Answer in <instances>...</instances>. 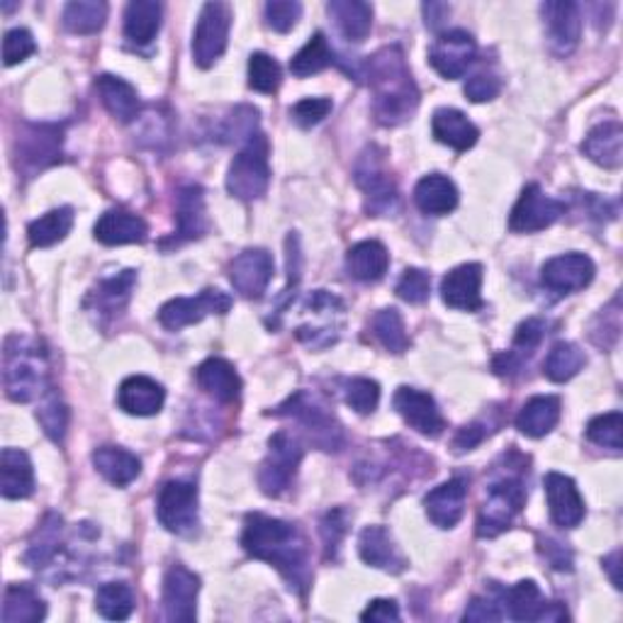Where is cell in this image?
<instances>
[{
	"label": "cell",
	"mask_w": 623,
	"mask_h": 623,
	"mask_svg": "<svg viewBox=\"0 0 623 623\" xmlns=\"http://www.w3.org/2000/svg\"><path fill=\"white\" fill-rule=\"evenodd\" d=\"M302 460V444L298 436L278 432L268 441V456L260 466L258 485L268 497H280L294 480V472Z\"/></svg>",
	"instance_id": "7"
},
{
	"label": "cell",
	"mask_w": 623,
	"mask_h": 623,
	"mask_svg": "<svg viewBox=\"0 0 623 623\" xmlns=\"http://www.w3.org/2000/svg\"><path fill=\"white\" fill-rule=\"evenodd\" d=\"M96 609L100 616L110 621H124L130 619L134 611V592L130 585L124 582H108L98 589L96 594Z\"/></svg>",
	"instance_id": "45"
},
{
	"label": "cell",
	"mask_w": 623,
	"mask_h": 623,
	"mask_svg": "<svg viewBox=\"0 0 623 623\" xmlns=\"http://www.w3.org/2000/svg\"><path fill=\"white\" fill-rule=\"evenodd\" d=\"M587 438L592 444L602 446V448H611V450H621L623 446V416L621 412H609L602 416H594L592 422L587 424Z\"/></svg>",
	"instance_id": "48"
},
{
	"label": "cell",
	"mask_w": 623,
	"mask_h": 623,
	"mask_svg": "<svg viewBox=\"0 0 623 623\" xmlns=\"http://www.w3.org/2000/svg\"><path fill=\"white\" fill-rule=\"evenodd\" d=\"M276 264L266 248H246L230 264V280L234 290L246 300H258L274 280Z\"/></svg>",
	"instance_id": "17"
},
{
	"label": "cell",
	"mask_w": 623,
	"mask_h": 623,
	"mask_svg": "<svg viewBox=\"0 0 623 623\" xmlns=\"http://www.w3.org/2000/svg\"><path fill=\"white\" fill-rule=\"evenodd\" d=\"M108 20V5L103 0H74L64 8V27L74 35H96Z\"/></svg>",
	"instance_id": "42"
},
{
	"label": "cell",
	"mask_w": 623,
	"mask_h": 623,
	"mask_svg": "<svg viewBox=\"0 0 623 623\" xmlns=\"http://www.w3.org/2000/svg\"><path fill=\"white\" fill-rule=\"evenodd\" d=\"M242 546L252 558L274 565L300 594L308 592L310 546L298 526L266 514H248L244 521Z\"/></svg>",
	"instance_id": "1"
},
{
	"label": "cell",
	"mask_w": 623,
	"mask_h": 623,
	"mask_svg": "<svg viewBox=\"0 0 623 623\" xmlns=\"http://www.w3.org/2000/svg\"><path fill=\"white\" fill-rule=\"evenodd\" d=\"M274 414L298 419V422L308 429L314 446H320L324 450H338L344 446L342 424L336 422L334 414L330 412V407L316 402L308 392H294L286 404H280L278 410H274Z\"/></svg>",
	"instance_id": "6"
},
{
	"label": "cell",
	"mask_w": 623,
	"mask_h": 623,
	"mask_svg": "<svg viewBox=\"0 0 623 623\" xmlns=\"http://www.w3.org/2000/svg\"><path fill=\"white\" fill-rule=\"evenodd\" d=\"M526 504V487L521 478L514 475H504L497 482L487 487V497L478 514V536L480 538H494L500 536L504 529L512 526L514 516Z\"/></svg>",
	"instance_id": "5"
},
{
	"label": "cell",
	"mask_w": 623,
	"mask_h": 623,
	"mask_svg": "<svg viewBox=\"0 0 623 623\" xmlns=\"http://www.w3.org/2000/svg\"><path fill=\"white\" fill-rule=\"evenodd\" d=\"M270 183L268 166V140L266 134L256 132L252 140H246L244 149L234 156L226 174V190L236 200H258L266 196Z\"/></svg>",
	"instance_id": "4"
},
{
	"label": "cell",
	"mask_w": 623,
	"mask_h": 623,
	"mask_svg": "<svg viewBox=\"0 0 623 623\" xmlns=\"http://www.w3.org/2000/svg\"><path fill=\"white\" fill-rule=\"evenodd\" d=\"M5 392L13 402H32L44 392L49 382L47 356L37 344L22 342L20 336H10L5 342L3 364Z\"/></svg>",
	"instance_id": "3"
},
{
	"label": "cell",
	"mask_w": 623,
	"mask_h": 623,
	"mask_svg": "<svg viewBox=\"0 0 623 623\" xmlns=\"http://www.w3.org/2000/svg\"><path fill=\"white\" fill-rule=\"evenodd\" d=\"M475 54H478V47H475V40L468 32L450 30L432 44V49H429V64H432L441 76L448 78V81H456V78H460L470 69Z\"/></svg>",
	"instance_id": "18"
},
{
	"label": "cell",
	"mask_w": 623,
	"mask_h": 623,
	"mask_svg": "<svg viewBox=\"0 0 623 623\" xmlns=\"http://www.w3.org/2000/svg\"><path fill=\"white\" fill-rule=\"evenodd\" d=\"M490 597H475L472 602L468 604L466 614L463 619L466 621H500L504 616V609H502V589L500 587H492Z\"/></svg>",
	"instance_id": "57"
},
{
	"label": "cell",
	"mask_w": 623,
	"mask_h": 623,
	"mask_svg": "<svg viewBox=\"0 0 623 623\" xmlns=\"http://www.w3.org/2000/svg\"><path fill=\"white\" fill-rule=\"evenodd\" d=\"M587 158L604 168H619L623 164V130L619 122H604L587 134L582 142Z\"/></svg>",
	"instance_id": "34"
},
{
	"label": "cell",
	"mask_w": 623,
	"mask_h": 623,
	"mask_svg": "<svg viewBox=\"0 0 623 623\" xmlns=\"http://www.w3.org/2000/svg\"><path fill=\"white\" fill-rule=\"evenodd\" d=\"M47 616V604L30 585H10L3 597L5 623H35Z\"/></svg>",
	"instance_id": "39"
},
{
	"label": "cell",
	"mask_w": 623,
	"mask_h": 623,
	"mask_svg": "<svg viewBox=\"0 0 623 623\" xmlns=\"http://www.w3.org/2000/svg\"><path fill=\"white\" fill-rule=\"evenodd\" d=\"M358 553H360V558H364V563L372 565V568L388 570V572H402L407 565L385 526H366L364 531H360Z\"/></svg>",
	"instance_id": "30"
},
{
	"label": "cell",
	"mask_w": 623,
	"mask_h": 623,
	"mask_svg": "<svg viewBox=\"0 0 623 623\" xmlns=\"http://www.w3.org/2000/svg\"><path fill=\"white\" fill-rule=\"evenodd\" d=\"M162 5L154 0H132L124 10V37L137 47L152 44L162 30Z\"/></svg>",
	"instance_id": "36"
},
{
	"label": "cell",
	"mask_w": 623,
	"mask_h": 623,
	"mask_svg": "<svg viewBox=\"0 0 623 623\" xmlns=\"http://www.w3.org/2000/svg\"><path fill=\"white\" fill-rule=\"evenodd\" d=\"M543 22H546V40L555 56H568L580 44L582 18L580 5L570 0H550L541 5Z\"/></svg>",
	"instance_id": "15"
},
{
	"label": "cell",
	"mask_w": 623,
	"mask_h": 623,
	"mask_svg": "<svg viewBox=\"0 0 623 623\" xmlns=\"http://www.w3.org/2000/svg\"><path fill=\"white\" fill-rule=\"evenodd\" d=\"M487 432H485V426L482 424H468V426H463L460 432L456 434V438H453V448L456 450H472L475 446H480L482 441H485Z\"/></svg>",
	"instance_id": "61"
},
{
	"label": "cell",
	"mask_w": 623,
	"mask_h": 623,
	"mask_svg": "<svg viewBox=\"0 0 623 623\" xmlns=\"http://www.w3.org/2000/svg\"><path fill=\"white\" fill-rule=\"evenodd\" d=\"M37 419L44 434H47L54 444H62L66 436V426H69V410H66V404L59 400V394H47V400L40 404Z\"/></svg>",
	"instance_id": "49"
},
{
	"label": "cell",
	"mask_w": 623,
	"mask_h": 623,
	"mask_svg": "<svg viewBox=\"0 0 623 623\" xmlns=\"http://www.w3.org/2000/svg\"><path fill=\"white\" fill-rule=\"evenodd\" d=\"M156 514L171 534H192L198 529V487L186 480L166 482L158 492Z\"/></svg>",
	"instance_id": "11"
},
{
	"label": "cell",
	"mask_w": 623,
	"mask_h": 623,
	"mask_svg": "<svg viewBox=\"0 0 623 623\" xmlns=\"http://www.w3.org/2000/svg\"><path fill=\"white\" fill-rule=\"evenodd\" d=\"M346 404L358 414H372L380 402V385L370 378H354L346 382Z\"/></svg>",
	"instance_id": "50"
},
{
	"label": "cell",
	"mask_w": 623,
	"mask_h": 623,
	"mask_svg": "<svg viewBox=\"0 0 623 623\" xmlns=\"http://www.w3.org/2000/svg\"><path fill=\"white\" fill-rule=\"evenodd\" d=\"M619 560H621V553L614 550L609 555V558H604V568L609 570L611 575V582H614L616 589H621V577H619Z\"/></svg>",
	"instance_id": "63"
},
{
	"label": "cell",
	"mask_w": 623,
	"mask_h": 623,
	"mask_svg": "<svg viewBox=\"0 0 623 623\" xmlns=\"http://www.w3.org/2000/svg\"><path fill=\"white\" fill-rule=\"evenodd\" d=\"M134 282H137V274H134V270H122L120 276L103 280L98 286V290L90 294L88 308L93 304V310L100 316H115L118 312L124 310V304L130 302Z\"/></svg>",
	"instance_id": "40"
},
{
	"label": "cell",
	"mask_w": 623,
	"mask_h": 623,
	"mask_svg": "<svg viewBox=\"0 0 623 623\" xmlns=\"http://www.w3.org/2000/svg\"><path fill=\"white\" fill-rule=\"evenodd\" d=\"M432 294V278L422 268H407L398 282V298L410 304H424Z\"/></svg>",
	"instance_id": "51"
},
{
	"label": "cell",
	"mask_w": 623,
	"mask_h": 623,
	"mask_svg": "<svg viewBox=\"0 0 623 623\" xmlns=\"http://www.w3.org/2000/svg\"><path fill=\"white\" fill-rule=\"evenodd\" d=\"M466 497L468 485L463 478H453L444 485L434 487L432 492L424 497L426 516L438 529H453L466 514Z\"/></svg>",
	"instance_id": "23"
},
{
	"label": "cell",
	"mask_w": 623,
	"mask_h": 623,
	"mask_svg": "<svg viewBox=\"0 0 623 623\" xmlns=\"http://www.w3.org/2000/svg\"><path fill=\"white\" fill-rule=\"evenodd\" d=\"M96 90L100 100H103L105 110L110 112L112 118L118 122L127 124L134 118L140 115L142 103H140V96H137V88L132 84L124 81L120 76H112V74H103L96 78Z\"/></svg>",
	"instance_id": "28"
},
{
	"label": "cell",
	"mask_w": 623,
	"mask_h": 623,
	"mask_svg": "<svg viewBox=\"0 0 623 623\" xmlns=\"http://www.w3.org/2000/svg\"><path fill=\"white\" fill-rule=\"evenodd\" d=\"M0 492L5 500H25L35 492V470L25 450L5 448L0 453Z\"/></svg>",
	"instance_id": "27"
},
{
	"label": "cell",
	"mask_w": 623,
	"mask_h": 623,
	"mask_svg": "<svg viewBox=\"0 0 623 623\" xmlns=\"http://www.w3.org/2000/svg\"><path fill=\"white\" fill-rule=\"evenodd\" d=\"M166 402V390L156 380L146 376H132L120 385L118 404L122 412L132 416H154L162 412Z\"/></svg>",
	"instance_id": "26"
},
{
	"label": "cell",
	"mask_w": 623,
	"mask_h": 623,
	"mask_svg": "<svg viewBox=\"0 0 623 623\" xmlns=\"http://www.w3.org/2000/svg\"><path fill=\"white\" fill-rule=\"evenodd\" d=\"M482 266L480 264H463L453 268L450 274L441 280V300H444L450 310L475 312L482 308Z\"/></svg>",
	"instance_id": "21"
},
{
	"label": "cell",
	"mask_w": 623,
	"mask_h": 623,
	"mask_svg": "<svg viewBox=\"0 0 623 623\" xmlns=\"http://www.w3.org/2000/svg\"><path fill=\"white\" fill-rule=\"evenodd\" d=\"M196 380L200 390H205L210 398L224 404L236 402L242 394V378L236 376L234 366L226 364L224 358H208L205 364H200V368L196 370Z\"/></svg>",
	"instance_id": "29"
},
{
	"label": "cell",
	"mask_w": 623,
	"mask_h": 623,
	"mask_svg": "<svg viewBox=\"0 0 623 623\" xmlns=\"http://www.w3.org/2000/svg\"><path fill=\"white\" fill-rule=\"evenodd\" d=\"M37 52L35 37L30 35L27 30H10L3 40V62L5 66H15L20 62H25L27 56Z\"/></svg>",
	"instance_id": "55"
},
{
	"label": "cell",
	"mask_w": 623,
	"mask_h": 623,
	"mask_svg": "<svg viewBox=\"0 0 623 623\" xmlns=\"http://www.w3.org/2000/svg\"><path fill=\"white\" fill-rule=\"evenodd\" d=\"M364 621H380V623H390V621H400V609L392 599H376L370 602L368 609L360 614Z\"/></svg>",
	"instance_id": "59"
},
{
	"label": "cell",
	"mask_w": 623,
	"mask_h": 623,
	"mask_svg": "<svg viewBox=\"0 0 623 623\" xmlns=\"http://www.w3.org/2000/svg\"><path fill=\"white\" fill-rule=\"evenodd\" d=\"M541 550H543V555H546V560L553 565L555 570H572V555H570L568 548L563 546V543L546 538V541H543Z\"/></svg>",
	"instance_id": "60"
},
{
	"label": "cell",
	"mask_w": 623,
	"mask_h": 623,
	"mask_svg": "<svg viewBox=\"0 0 623 623\" xmlns=\"http://www.w3.org/2000/svg\"><path fill=\"white\" fill-rule=\"evenodd\" d=\"M504 616L514 621H563L568 619L558 602H546L534 580H521L512 589H502Z\"/></svg>",
	"instance_id": "16"
},
{
	"label": "cell",
	"mask_w": 623,
	"mask_h": 623,
	"mask_svg": "<svg viewBox=\"0 0 623 623\" xmlns=\"http://www.w3.org/2000/svg\"><path fill=\"white\" fill-rule=\"evenodd\" d=\"M592 278H594L592 258L585 254H577V252L555 256L541 268L543 286L560 294L585 290L589 282H592Z\"/></svg>",
	"instance_id": "20"
},
{
	"label": "cell",
	"mask_w": 623,
	"mask_h": 623,
	"mask_svg": "<svg viewBox=\"0 0 623 623\" xmlns=\"http://www.w3.org/2000/svg\"><path fill=\"white\" fill-rule=\"evenodd\" d=\"M232 310V298L222 290L208 288L202 290L198 298H176L166 302L158 310V322H162L168 332H180L183 326L198 324L205 320L208 314H226Z\"/></svg>",
	"instance_id": "13"
},
{
	"label": "cell",
	"mask_w": 623,
	"mask_h": 623,
	"mask_svg": "<svg viewBox=\"0 0 623 623\" xmlns=\"http://www.w3.org/2000/svg\"><path fill=\"white\" fill-rule=\"evenodd\" d=\"M280 81H282V71L274 56H268L266 52H254L248 56V86L254 90L274 96L280 88Z\"/></svg>",
	"instance_id": "47"
},
{
	"label": "cell",
	"mask_w": 623,
	"mask_h": 623,
	"mask_svg": "<svg viewBox=\"0 0 623 623\" xmlns=\"http://www.w3.org/2000/svg\"><path fill=\"white\" fill-rule=\"evenodd\" d=\"M356 183L366 196V210L370 214H392L400 205L398 186L385 168L382 154L370 146L356 164Z\"/></svg>",
	"instance_id": "8"
},
{
	"label": "cell",
	"mask_w": 623,
	"mask_h": 623,
	"mask_svg": "<svg viewBox=\"0 0 623 623\" xmlns=\"http://www.w3.org/2000/svg\"><path fill=\"white\" fill-rule=\"evenodd\" d=\"M565 212H568V205H565L563 200L548 198L538 183H531L521 190L512 210V218H509V230L516 234H534L548 230Z\"/></svg>",
	"instance_id": "12"
},
{
	"label": "cell",
	"mask_w": 623,
	"mask_h": 623,
	"mask_svg": "<svg viewBox=\"0 0 623 623\" xmlns=\"http://www.w3.org/2000/svg\"><path fill=\"white\" fill-rule=\"evenodd\" d=\"M230 27H232V8L226 3H205L200 10L196 35H192V59L200 69H210V66L220 59L230 42Z\"/></svg>",
	"instance_id": "10"
},
{
	"label": "cell",
	"mask_w": 623,
	"mask_h": 623,
	"mask_svg": "<svg viewBox=\"0 0 623 623\" xmlns=\"http://www.w3.org/2000/svg\"><path fill=\"white\" fill-rule=\"evenodd\" d=\"M370 330L376 334L378 342L390 351V354H404L407 346H410V336H407L404 322L398 310H380L376 316H372Z\"/></svg>",
	"instance_id": "46"
},
{
	"label": "cell",
	"mask_w": 623,
	"mask_h": 623,
	"mask_svg": "<svg viewBox=\"0 0 623 623\" xmlns=\"http://www.w3.org/2000/svg\"><path fill=\"white\" fill-rule=\"evenodd\" d=\"M93 466L108 482L118 487H127L142 472V460L134 453L118 446H100L93 453Z\"/></svg>",
	"instance_id": "37"
},
{
	"label": "cell",
	"mask_w": 623,
	"mask_h": 623,
	"mask_svg": "<svg viewBox=\"0 0 623 623\" xmlns=\"http://www.w3.org/2000/svg\"><path fill=\"white\" fill-rule=\"evenodd\" d=\"M621 332V312H619V298H614L609 310H602L592 324V342L602 348H611L616 344Z\"/></svg>",
	"instance_id": "53"
},
{
	"label": "cell",
	"mask_w": 623,
	"mask_h": 623,
	"mask_svg": "<svg viewBox=\"0 0 623 623\" xmlns=\"http://www.w3.org/2000/svg\"><path fill=\"white\" fill-rule=\"evenodd\" d=\"M432 132H434L436 142L446 144L456 152L472 149L480 137V130L475 127V124L463 115L460 110H453V108H441L434 112Z\"/></svg>",
	"instance_id": "31"
},
{
	"label": "cell",
	"mask_w": 623,
	"mask_h": 623,
	"mask_svg": "<svg viewBox=\"0 0 623 623\" xmlns=\"http://www.w3.org/2000/svg\"><path fill=\"white\" fill-rule=\"evenodd\" d=\"M392 404L404 422L414 429V432L429 436V438H436L444 434L446 422L429 392H422L416 388H400L398 392H394Z\"/></svg>",
	"instance_id": "19"
},
{
	"label": "cell",
	"mask_w": 623,
	"mask_h": 623,
	"mask_svg": "<svg viewBox=\"0 0 623 623\" xmlns=\"http://www.w3.org/2000/svg\"><path fill=\"white\" fill-rule=\"evenodd\" d=\"M74 226V210L71 208H59L47 214H42L40 220L30 222L27 226V240L35 248H47L66 240V234Z\"/></svg>",
	"instance_id": "41"
},
{
	"label": "cell",
	"mask_w": 623,
	"mask_h": 623,
	"mask_svg": "<svg viewBox=\"0 0 623 623\" xmlns=\"http://www.w3.org/2000/svg\"><path fill=\"white\" fill-rule=\"evenodd\" d=\"M416 208L432 218H444V214L458 208V188L453 180L441 174H429L419 180L414 188Z\"/></svg>",
	"instance_id": "32"
},
{
	"label": "cell",
	"mask_w": 623,
	"mask_h": 623,
	"mask_svg": "<svg viewBox=\"0 0 623 623\" xmlns=\"http://www.w3.org/2000/svg\"><path fill=\"white\" fill-rule=\"evenodd\" d=\"M368 86L372 90V112L385 127H398L414 115L419 90L400 47H385L370 56Z\"/></svg>",
	"instance_id": "2"
},
{
	"label": "cell",
	"mask_w": 623,
	"mask_h": 623,
	"mask_svg": "<svg viewBox=\"0 0 623 623\" xmlns=\"http://www.w3.org/2000/svg\"><path fill=\"white\" fill-rule=\"evenodd\" d=\"M326 10H330V18L348 42H364L370 35L372 8L368 3H360V0H332Z\"/></svg>",
	"instance_id": "38"
},
{
	"label": "cell",
	"mask_w": 623,
	"mask_h": 623,
	"mask_svg": "<svg viewBox=\"0 0 623 623\" xmlns=\"http://www.w3.org/2000/svg\"><path fill=\"white\" fill-rule=\"evenodd\" d=\"M198 592L200 577L190 572L186 565H171L164 575L162 607L164 619L174 623H192L198 616Z\"/></svg>",
	"instance_id": "14"
},
{
	"label": "cell",
	"mask_w": 623,
	"mask_h": 623,
	"mask_svg": "<svg viewBox=\"0 0 623 623\" xmlns=\"http://www.w3.org/2000/svg\"><path fill=\"white\" fill-rule=\"evenodd\" d=\"M334 62L336 59H334L330 42H326L322 32H314V35L308 40V44H304V47L290 59V71L298 78H308V76L330 69Z\"/></svg>",
	"instance_id": "43"
},
{
	"label": "cell",
	"mask_w": 623,
	"mask_h": 623,
	"mask_svg": "<svg viewBox=\"0 0 623 623\" xmlns=\"http://www.w3.org/2000/svg\"><path fill=\"white\" fill-rule=\"evenodd\" d=\"M302 15L298 0H270L266 3V25L276 32H290Z\"/></svg>",
	"instance_id": "52"
},
{
	"label": "cell",
	"mask_w": 623,
	"mask_h": 623,
	"mask_svg": "<svg viewBox=\"0 0 623 623\" xmlns=\"http://www.w3.org/2000/svg\"><path fill=\"white\" fill-rule=\"evenodd\" d=\"M500 90H502L500 78L492 74H478L466 84V96L472 100V103H487V100H494L497 96H500Z\"/></svg>",
	"instance_id": "58"
},
{
	"label": "cell",
	"mask_w": 623,
	"mask_h": 623,
	"mask_svg": "<svg viewBox=\"0 0 623 623\" xmlns=\"http://www.w3.org/2000/svg\"><path fill=\"white\" fill-rule=\"evenodd\" d=\"M450 13V8L444 5V3H429L424 5V18H426V27H432L436 30L441 22H444V18Z\"/></svg>",
	"instance_id": "62"
},
{
	"label": "cell",
	"mask_w": 623,
	"mask_h": 623,
	"mask_svg": "<svg viewBox=\"0 0 623 623\" xmlns=\"http://www.w3.org/2000/svg\"><path fill=\"white\" fill-rule=\"evenodd\" d=\"M62 156V127L56 124H22L15 140L18 171L35 176L59 162Z\"/></svg>",
	"instance_id": "9"
},
{
	"label": "cell",
	"mask_w": 623,
	"mask_h": 623,
	"mask_svg": "<svg viewBox=\"0 0 623 623\" xmlns=\"http://www.w3.org/2000/svg\"><path fill=\"white\" fill-rule=\"evenodd\" d=\"M332 100L330 98H302L298 105L290 110V118L300 124V127L310 130L314 124H320L326 115L332 112Z\"/></svg>",
	"instance_id": "54"
},
{
	"label": "cell",
	"mask_w": 623,
	"mask_h": 623,
	"mask_svg": "<svg viewBox=\"0 0 623 623\" xmlns=\"http://www.w3.org/2000/svg\"><path fill=\"white\" fill-rule=\"evenodd\" d=\"M322 538H324V548H326V558H336L338 555V546H342V538L346 534V514L344 509H332V512H326L322 524Z\"/></svg>",
	"instance_id": "56"
},
{
	"label": "cell",
	"mask_w": 623,
	"mask_h": 623,
	"mask_svg": "<svg viewBox=\"0 0 623 623\" xmlns=\"http://www.w3.org/2000/svg\"><path fill=\"white\" fill-rule=\"evenodd\" d=\"M149 236V224L140 214L124 208L108 210L103 218L96 222V240L105 246L122 244H142Z\"/></svg>",
	"instance_id": "25"
},
{
	"label": "cell",
	"mask_w": 623,
	"mask_h": 623,
	"mask_svg": "<svg viewBox=\"0 0 623 623\" xmlns=\"http://www.w3.org/2000/svg\"><path fill=\"white\" fill-rule=\"evenodd\" d=\"M390 266V254L380 242H360L356 246L348 248L346 254V268L348 276L356 278L360 282H376L385 274H388Z\"/></svg>",
	"instance_id": "35"
},
{
	"label": "cell",
	"mask_w": 623,
	"mask_h": 623,
	"mask_svg": "<svg viewBox=\"0 0 623 623\" xmlns=\"http://www.w3.org/2000/svg\"><path fill=\"white\" fill-rule=\"evenodd\" d=\"M560 422V400L553 394L531 398L516 416V429L529 438H543Z\"/></svg>",
	"instance_id": "33"
},
{
	"label": "cell",
	"mask_w": 623,
	"mask_h": 623,
	"mask_svg": "<svg viewBox=\"0 0 623 623\" xmlns=\"http://www.w3.org/2000/svg\"><path fill=\"white\" fill-rule=\"evenodd\" d=\"M176 220L178 232L174 236V246H180L192 240H200L208 232V214H205V192L200 186H186L176 196Z\"/></svg>",
	"instance_id": "24"
},
{
	"label": "cell",
	"mask_w": 623,
	"mask_h": 623,
	"mask_svg": "<svg viewBox=\"0 0 623 623\" xmlns=\"http://www.w3.org/2000/svg\"><path fill=\"white\" fill-rule=\"evenodd\" d=\"M587 364L585 351L572 344V342H558L546 356V364H543V372L553 382H568L575 378Z\"/></svg>",
	"instance_id": "44"
},
{
	"label": "cell",
	"mask_w": 623,
	"mask_h": 623,
	"mask_svg": "<svg viewBox=\"0 0 623 623\" xmlns=\"http://www.w3.org/2000/svg\"><path fill=\"white\" fill-rule=\"evenodd\" d=\"M546 497L550 519L555 526L560 529H577L585 519V502L580 492H577L575 480L563 472H548L546 475Z\"/></svg>",
	"instance_id": "22"
}]
</instances>
